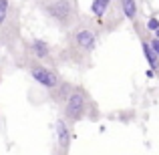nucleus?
I'll list each match as a JSON object with an SVG mask.
<instances>
[{
    "label": "nucleus",
    "instance_id": "1",
    "mask_svg": "<svg viewBox=\"0 0 159 155\" xmlns=\"http://www.w3.org/2000/svg\"><path fill=\"white\" fill-rule=\"evenodd\" d=\"M97 39H99V28L91 20L81 16L69 28V51L77 52V57L89 58V54L97 48Z\"/></svg>",
    "mask_w": 159,
    "mask_h": 155
},
{
    "label": "nucleus",
    "instance_id": "2",
    "mask_svg": "<svg viewBox=\"0 0 159 155\" xmlns=\"http://www.w3.org/2000/svg\"><path fill=\"white\" fill-rule=\"evenodd\" d=\"M40 10L57 24L62 30H69L79 18V2L77 0H43L40 2Z\"/></svg>",
    "mask_w": 159,
    "mask_h": 155
},
{
    "label": "nucleus",
    "instance_id": "3",
    "mask_svg": "<svg viewBox=\"0 0 159 155\" xmlns=\"http://www.w3.org/2000/svg\"><path fill=\"white\" fill-rule=\"evenodd\" d=\"M20 39V24L18 12L10 0H0V44L12 48Z\"/></svg>",
    "mask_w": 159,
    "mask_h": 155
},
{
    "label": "nucleus",
    "instance_id": "4",
    "mask_svg": "<svg viewBox=\"0 0 159 155\" xmlns=\"http://www.w3.org/2000/svg\"><path fill=\"white\" fill-rule=\"evenodd\" d=\"M22 65H24V69L28 71V75L32 77V81H36L40 87H44V89H48V91L54 89V87L62 81L61 75H58L51 65H47V62L34 58L26 51H24V57H22Z\"/></svg>",
    "mask_w": 159,
    "mask_h": 155
},
{
    "label": "nucleus",
    "instance_id": "5",
    "mask_svg": "<svg viewBox=\"0 0 159 155\" xmlns=\"http://www.w3.org/2000/svg\"><path fill=\"white\" fill-rule=\"evenodd\" d=\"M62 115H65L66 123L75 125L77 121L85 119L87 113L91 109V99H89V93H87L83 87H73L66 97V101L62 103Z\"/></svg>",
    "mask_w": 159,
    "mask_h": 155
},
{
    "label": "nucleus",
    "instance_id": "6",
    "mask_svg": "<svg viewBox=\"0 0 159 155\" xmlns=\"http://www.w3.org/2000/svg\"><path fill=\"white\" fill-rule=\"evenodd\" d=\"M24 51L28 54H32L34 58H39V61L47 62V65H54V57H52V48L48 47V43H44L43 39H32L30 43H24Z\"/></svg>",
    "mask_w": 159,
    "mask_h": 155
},
{
    "label": "nucleus",
    "instance_id": "7",
    "mask_svg": "<svg viewBox=\"0 0 159 155\" xmlns=\"http://www.w3.org/2000/svg\"><path fill=\"white\" fill-rule=\"evenodd\" d=\"M57 141H58V151H62V153L69 151V147H70V129H69V123H66L65 117L57 121Z\"/></svg>",
    "mask_w": 159,
    "mask_h": 155
},
{
    "label": "nucleus",
    "instance_id": "8",
    "mask_svg": "<svg viewBox=\"0 0 159 155\" xmlns=\"http://www.w3.org/2000/svg\"><path fill=\"white\" fill-rule=\"evenodd\" d=\"M119 8L123 12V16L129 18L131 22H135L137 16H139V4H137V0H119Z\"/></svg>",
    "mask_w": 159,
    "mask_h": 155
},
{
    "label": "nucleus",
    "instance_id": "9",
    "mask_svg": "<svg viewBox=\"0 0 159 155\" xmlns=\"http://www.w3.org/2000/svg\"><path fill=\"white\" fill-rule=\"evenodd\" d=\"M141 48H143V54H145V58H147L151 71H153V73H159V54L151 48V44H149L147 39L141 40Z\"/></svg>",
    "mask_w": 159,
    "mask_h": 155
},
{
    "label": "nucleus",
    "instance_id": "10",
    "mask_svg": "<svg viewBox=\"0 0 159 155\" xmlns=\"http://www.w3.org/2000/svg\"><path fill=\"white\" fill-rule=\"evenodd\" d=\"M70 89H73V85H69V83L61 81L57 87H54V89H51V97H52V101H54V103H58V105H62V103L66 101V97H69Z\"/></svg>",
    "mask_w": 159,
    "mask_h": 155
},
{
    "label": "nucleus",
    "instance_id": "11",
    "mask_svg": "<svg viewBox=\"0 0 159 155\" xmlns=\"http://www.w3.org/2000/svg\"><path fill=\"white\" fill-rule=\"evenodd\" d=\"M109 6H111V0H93L91 2V14L97 20H103V16H105Z\"/></svg>",
    "mask_w": 159,
    "mask_h": 155
},
{
    "label": "nucleus",
    "instance_id": "12",
    "mask_svg": "<svg viewBox=\"0 0 159 155\" xmlns=\"http://www.w3.org/2000/svg\"><path fill=\"white\" fill-rule=\"evenodd\" d=\"M157 28H159V18H157V16H151V18L147 20V30L155 32Z\"/></svg>",
    "mask_w": 159,
    "mask_h": 155
},
{
    "label": "nucleus",
    "instance_id": "13",
    "mask_svg": "<svg viewBox=\"0 0 159 155\" xmlns=\"http://www.w3.org/2000/svg\"><path fill=\"white\" fill-rule=\"evenodd\" d=\"M149 44H151V48H153V51H155V52L159 54V39H157V36H153V39L149 40Z\"/></svg>",
    "mask_w": 159,
    "mask_h": 155
},
{
    "label": "nucleus",
    "instance_id": "14",
    "mask_svg": "<svg viewBox=\"0 0 159 155\" xmlns=\"http://www.w3.org/2000/svg\"><path fill=\"white\" fill-rule=\"evenodd\" d=\"M153 36H157V39H159V28H157V30H155V32H153Z\"/></svg>",
    "mask_w": 159,
    "mask_h": 155
}]
</instances>
